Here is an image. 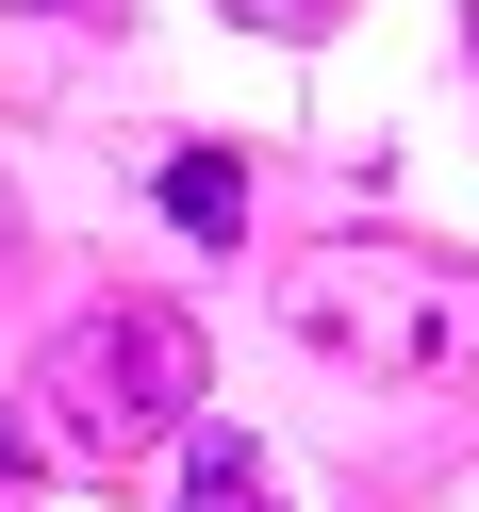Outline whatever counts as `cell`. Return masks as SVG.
Wrapping results in <instances>:
<instances>
[{"instance_id": "6da1fadb", "label": "cell", "mask_w": 479, "mask_h": 512, "mask_svg": "<svg viewBox=\"0 0 479 512\" xmlns=\"http://www.w3.org/2000/svg\"><path fill=\"white\" fill-rule=\"evenodd\" d=\"M17 413L50 430L67 479H133L149 446L199 430V331H182L166 298H100L83 331L34 347V397H17Z\"/></svg>"}, {"instance_id": "7a4b0ae2", "label": "cell", "mask_w": 479, "mask_h": 512, "mask_svg": "<svg viewBox=\"0 0 479 512\" xmlns=\"http://www.w3.org/2000/svg\"><path fill=\"white\" fill-rule=\"evenodd\" d=\"M281 331L364 364V380H463L479 364V265L397 248V232H331L281 265Z\"/></svg>"}, {"instance_id": "3957f363", "label": "cell", "mask_w": 479, "mask_h": 512, "mask_svg": "<svg viewBox=\"0 0 479 512\" xmlns=\"http://www.w3.org/2000/svg\"><path fill=\"white\" fill-rule=\"evenodd\" d=\"M182 512H281V463L199 413V430H182Z\"/></svg>"}, {"instance_id": "277c9868", "label": "cell", "mask_w": 479, "mask_h": 512, "mask_svg": "<svg viewBox=\"0 0 479 512\" xmlns=\"http://www.w3.org/2000/svg\"><path fill=\"white\" fill-rule=\"evenodd\" d=\"M149 199H166L199 248H232V232H248V166H232V149H166V166H149Z\"/></svg>"}, {"instance_id": "5b68a950", "label": "cell", "mask_w": 479, "mask_h": 512, "mask_svg": "<svg viewBox=\"0 0 479 512\" xmlns=\"http://www.w3.org/2000/svg\"><path fill=\"white\" fill-rule=\"evenodd\" d=\"M215 17H248V34H281V50H298V34H331L347 0H215Z\"/></svg>"}, {"instance_id": "8992f818", "label": "cell", "mask_w": 479, "mask_h": 512, "mask_svg": "<svg viewBox=\"0 0 479 512\" xmlns=\"http://www.w3.org/2000/svg\"><path fill=\"white\" fill-rule=\"evenodd\" d=\"M17 17H50V34H116L133 0H17Z\"/></svg>"}, {"instance_id": "52a82bcc", "label": "cell", "mask_w": 479, "mask_h": 512, "mask_svg": "<svg viewBox=\"0 0 479 512\" xmlns=\"http://www.w3.org/2000/svg\"><path fill=\"white\" fill-rule=\"evenodd\" d=\"M463 17H479V0H463Z\"/></svg>"}]
</instances>
